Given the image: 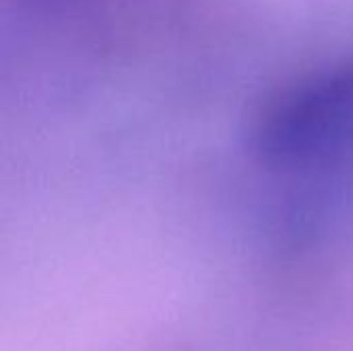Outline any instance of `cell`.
Instances as JSON below:
<instances>
[{
	"label": "cell",
	"instance_id": "obj_1",
	"mask_svg": "<svg viewBox=\"0 0 353 351\" xmlns=\"http://www.w3.org/2000/svg\"><path fill=\"white\" fill-rule=\"evenodd\" d=\"M252 147L275 170L310 172L353 155V54L281 87L259 112Z\"/></svg>",
	"mask_w": 353,
	"mask_h": 351
}]
</instances>
